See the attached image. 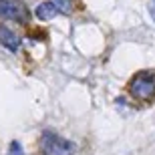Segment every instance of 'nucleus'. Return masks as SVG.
Segmentation results:
<instances>
[{
  "label": "nucleus",
  "instance_id": "nucleus-1",
  "mask_svg": "<svg viewBox=\"0 0 155 155\" xmlns=\"http://www.w3.org/2000/svg\"><path fill=\"white\" fill-rule=\"evenodd\" d=\"M40 151L42 155H75L77 145L69 139L61 137L58 133L46 129L40 135Z\"/></svg>",
  "mask_w": 155,
  "mask_h": 155
},
{
  "label": "nucleus",
  "instance_id": "nucleus-2",
  "mask_svg": "<svg viewBox=\"0 0 155 155\" xmlns=\"http://www.w3.org/2000/svg\"><path fill=\"white\" fill-rule=\"evenodd\" d=\"M129 93L137 101H151L155 97V73L141 71L129 81Z\"/></svg>",
  "mask_w": 155,
  "mask_h": 155
},
{
  "label": "nucleus",
  "instance_id": "nucleus-3",
  "mask_svg": "<svg viewBox=\"0 0 155 155\" xmlns=\"http://www.w3.org/2000/svg\"><path fill=\"white\" fill-rule=\"evenodd\" d=\"M73 10V0H45L36 6V18L38 20H52L54 16H61V14H71Z\"/></svg>",
  "mask_w": 155,
  "mask_h": 155
},
{
  "label": "nucleus",
  "instance_id": "nucleus-4",
  "mask_svg": "<svg viewBox=\"0 0 155 155\" xmlns=\"http://www.w3.org/2000/svg\"><path fill=\"white\" fill-rule=\"evenodd\" d=\"M0 18L2 20H14V22H26L28 10L22 0H0Z\"/></svg>",
  "mask_w": 155,
  "mask_h": 155
},
{
  "label": "nucleus",
  "instance_id": "nucleus-5",
  "mask_svg": "<svg viewBox=\"0 0 155 155\" xmlns=\"http://www.w3.org/2000/svg\"><path fill=\"white\" fill-rule=\"evenodd\" d=\"M0 45L10 52H16L20 48V36L14 30H10L6 24H0Z\"/></svg>",
  "mask_w": 155,
  "mask_h": 155
},
{
  "label": "nucleus",
  "instance_id": "nucleus-6",
  "mask_svg": "<svg viewBox=\"0 0 155 155\" xmlns=\"http://www.w3.org/2000/svg\"><path fill=\"white\" fill-rule=\"evenodd\" d=\"M6 155H26V153L22 151V145L18 143V141H12L10 149H8V153H6Z\"/></svg>",
  "mask_w": 155,
  "mask_h": 155
},
{
  "label": "nucleus",
  "instance_id": "nucleus-7",
  "mask_svg": "<svg viewBox=\"0 0 155 155\" xmlns=\"http://www.w3.org/2000/svg\"><path fill=\"white\" fill-rule=\"evenodd\" d=\"M149 14H151V18L155 20V0H151V2H149Z\"/></svg>",
  "mask_w": 155,
  "mask_h": 155
}]
</instances>
